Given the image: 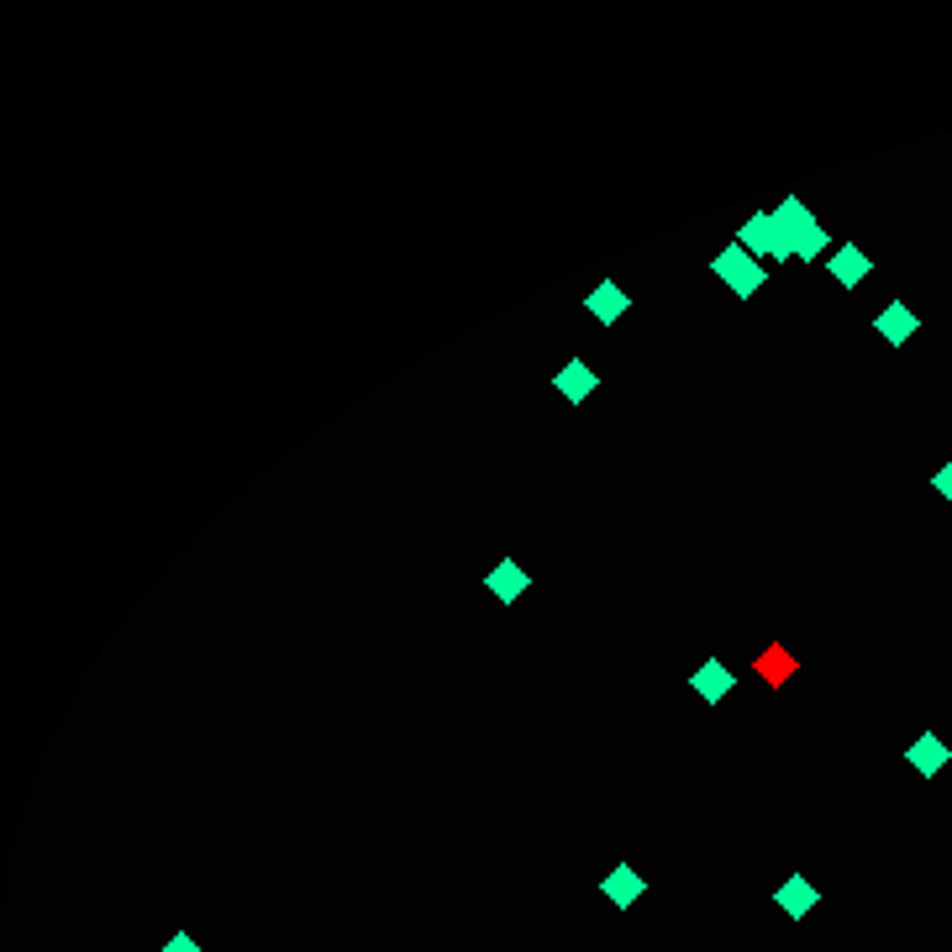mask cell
Returning <instances> with one entry per match:
<instances>
[{
    "label": "cell",
    "mask_w": 952,
    "mask_h": 952,
    "mask_svg": "<svg viewBox=\"0 0 952 952\" xmlns=\"http://www.w3.org/2000/svg\"><path fill=\"white\" fill-rule=\"evenodd\" d=\"M774 227H779V242H784V264H790V258L816 264V258L827 253V227L810 216V206H805L800 195H784V201H779Z\"/></svg>",
    "instance_id": "cell-1"
},
{
    "label": "cell",
    "mask_w": 952,
    "mask_h": 952,
    "mask_svg": "<svg viewBox=\"0 0 952 952\" xmlns=\"http://www.w3.org/2000/svg\"><path fill=\"white\" fill-rule=\"evenodd\" d=\"M711 274H715V279H726V290H732L737 300H752L758 290H763V279H769V274H763V264L747 253L743 242H726V248L711 258Z\"/></svg>",
    "instance_id": "cell-2"
},
{
    "label": "cell",
    "mask_w": 952,
    "mask_h": 952,
    "mask_svg": "<svg viewBox=\"0 0 952 952\" xmlns=\"http://www.w3.org/2000/svg\"><path fill=\"white\" fill-rule=\"evenodd\" d=\"M737 242H743L752 258H774V264H784V242H779L774 210H752L743 227H737Z\"/></svg>",
    "instance_id": "cell-3"
},
{
    "label": "cell",
    "mask_w": 952,
    "mask_h": 952,
    "mask_svg": "<svg viewBox=\"0 0 952 952\" xmlns=\"http://www.w3.org/2000/svg\"><path fill=\"white\" fill-rule=\"evenodd\" d=\"M600 894L616 905V911H631L642 894H648V879H642V868H631V864H616L605 879H600Z\"/></svg>",
    "instance_id": "cell-4"
},
{
    "label": "cell",
    "mask_w": 952,
    "mask_h": 952,
    "mask_svg": "<svg viewBox=\"0 0 952 952\" xmlns=\"http://www.w3.org/2000/svg\"><path fill=\"white\" fill-rule=\"evenodd\" d=\"M595 385H600V374H595V363H585V358H568L564 369L553 374V389L564 395L568 406H585L595 395Z\"/></svg>",
    "instance_id": "cell-5"
},
{
    "label": "cell",
    "mask_w": 952,
    "mask_h": 952,
    "mask_svg": "<svg viewBox=\"0 0 952 952\" xmlns=\"http://www.w3.org/2000/svg\"><path fill=\"white\" fill-rule=\"evenodd\" d=\"M827 274H832V279L842 285V290H858V285H864L868 274H873V258H868V253L858 248V242H842V248H836L832 258H827Z\"/></svg>",
    "instance_id": "cell-6"
},
{
    "label": "cell",
    "mask_w": 952,
    "mask_h": 952,
    "mask_svg": "<svg viewBox=\"0 0 952 952\" xmlns=\"http://www.w3.org/2000/svg\"><path fill=\"white\" fill-rule=\"evenodd\" d=\"M484 590H490V595L501 600V605H516V600H521L527 590H532V574H527V568L516 564V558H501V564H495L490 574H484Z\"/></svg>",
    "instance_id": "cell-7"
},
{
    "label": "cell",
    "mask_w": 952,
    "mask_h": 952,
    "mask_svg": "<svg viewBox=\"0 0 952 952\" xmlns=\"http://www.w3.org/2000/svg\"><path fill=\"white\" fill-rule=\"evenodd\" d=\"M585 311L595 316L600 327H616V322H622L626 311H631V296H626V290L616 285V279H600L595 290L585 296Z\"/></svg>",
    "instance_id": "cell-8"
},
{
    "label": "cell",
    "mask_w": 952,
    "mask_h": 952,
    "mask_svg": "<svg viewBox=\"0 0 952 952\" xmlns=\"http://www.w3.org/2000/svg\"><path fill=\"white\" fill-rule=\"evenodd\" d=\"M774 905L784 911V916H790V921H805V916H810V911L821 905V890H816V884H810L805 873H790V879H784V884L774 890Z\"/></svg>",
    "instance_id": "cell-9"
},
{
    "label": "cell",
    "mask_w": 952,
    "mask_h": 952,
    "mask_svg": "<svg viewBox=\"0 0 952 952\" xmlns=\"http://www.w3.org/2000/svg\"><path fill=\"white\" fill-rule=\"evenodd\" d=\"M948 758H952V747L942 743L937 732H921L916 743L905 747V763H911V769H916L921 779H937L942 769H948Z\"/></svg>",
    "instance_id": "cell-10"
},
{
    "label": "cell",
    "mask_w": 952,
    "mask_h": 952,
    "mask_svg": "<svg viewBox=\"0 0 952 952\" xmlns=\"http://www.w3.org/2000/svg\"><path fill=\"white\" fill-rule=\"evenodd\" d=\"M916 327H921V322H916V311H911L905 300H890V305H884V311L873 316V332H879V337H884L890 348L911 342V337H916Z\"/></svg>",
    "instance_id": "cell-11"
},
{
    "label": "cell",
    "mask_w": 952,
    "mask_h": 952,
    "mask_svg": "<svg viewBox=\"0 0 952 952\" xmlns=\"http://www.w3.org/2000/svg\"><path fill=\"white\" fill-rule=\"evenodd\" d=\"M689 689H695L706 706H726V668H721V658H706V663L689 674Z\"/></svg>",
    "instance_id": "cell-12"
},
{
    "label": "cell",
    "mask_w": 952,
    "mask_h": 952,
    "mask_svg": "<svg viewBox=\"0 0 952 952\" xmlns=\"http://www.w3.org/2000/svg\"><path fill=\"white\" fill-rule=\"evenodd\" d=\"M158 952H206V948H201V942H195L190 931H174V937H169V942H164Z\"/></svg>",
    "instance_id": "cell-13"
},
{
    "label": "cell",
    "mask_w": 952,
    "mask_h": 952,
    "mask_svg": "<svg viewBox=\"0 0 952 952\" xmlns=\"http://www.w3.org/2000/svg\"><path fill=\"white\" fill-rule=\"evenodd\" d=\"M931 490H937V495H942V501L952 506V458L942 463V469H937V474H931Z\"/></svg>",
    "instance_id": "cell-14"
}]
</instances>
